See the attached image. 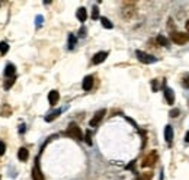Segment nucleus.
I'll return each instance as SVG.
<instances>
[{
	"instance_id": "obj_1",
	"label": "nucleus",
	"mask_w": 189,
	"mask_h": 180,
	"mask_svg": "<svg viewBox=\"0 0 189 180\" xmlns=\"http://www.w3.org/2000/svg\"><path fill=\"white\" fill-rule=\"evenodd\" d=\"M66 134H67L68 137H72V138L77 139V141L83 139V134H82V129H80V126L76 125L74 122H72V124L68 125L67 131H66Z\"/></svg>"
},
{
	"instance_id": "obj_2",
	"label": "nucleus",
	"mask_w": 189,
	"mask_h": 180,
	"mask_svg": "<svg viewBox=\"0 0 189 180\" xmlns=\"http://www.w3.org/2000/svg\"><path fill=\"white\" fill-rule=\"evenodd\" d=\"M122 17L125 19H131L135 15V3L134 2H125L122 4Z\"/></svg>"
},
{
	"instance_id": "obj_3",
	"label": "nucleus",
	"mask_w": 189,
	"mask_h": 180,
	"mask_svg": "<svg viewBox=\"0 0 189 180\" xmlns=\"http://www.w3.org/2000/svg\"><path fill=\"white\" fill-rule=\"evenodd\" d=\"M170 39H172L175 44L177 45H183L189 41V34H185V32H172L170 34Z\"/></svg>"
},
{
	"instance_id": "obj_4",
	"label": "nucleus",
	"mask_w": 189,
	"mask_h": 180,
	"mask_svg": "<svg viewBox=\"0 0 189 180\" xmlns=\"http://www.w3.org/2000/svg\"><path fill=\"white\" fill-rule=\"evenodd\" d=\"M135 55H137V58H138L141 63H144V64H153V63H156V61H157V58H156V57L147 54V52H144V51H137V52H135Z\"/></svg>"
},
{
	"instance_id": "obj_5",
	"label": "nucleus",
	"mask_w": 189,
	"mask_h": 180,
	"mask_svg": "<svg viewBox=\"0 0 189 180\" xmlns=\"http://www.w3.org/2000/svg\"><path fill=\"white\" fill-rule=\"evenodd\" d=\"M156 161H157V153H156V151H151L150 154L146 155L143 158L141 166H143V167H153L156 164Z\"/></svg>"
},
{
	"instance_id": "obj_6",
	"label": "nucleus",
	"mask_w": 189,
	"mask_h": 180,
	"mask_svg": "<svg viewBox=\"0 0 189 180\" xmlns=\"http://www.w3.org/2000/svg\"><path fill=\"white\" fill-rule=\"evenodd\" d=\"M106 115V109H101V110H97L95 113V116L90 119V126H97L99 125V122L103 119V116Z\"/></svg>"
},
{
	"instance_id": "obj_7",
	"label": "nucleus",
	"mask_w": 189,
	"mask_h": 180,
	"mask_svg": "<svg viewBox=\"0 0 189 180\" xmlns=\"http://www.w3.org/2000/svg\"><path fill=\"white\" fill-rule=\"evenodd\" d=\"M106 57H108V52H105V51H101V52H97V54L93 57L92 63L93 64H101V63H103V61L106 60Z\"/></svg>"
},
{
	"instance_id": "obj_8",
	"label": "nucleus",
	"mask_w": 189,
	"mask_h": 180,
	"mask_svg": "<svg viewBox=\"0 0 189 180\" xmlns=\"http://www.w3.org/2000/svg\"><path fill=\"white\" fill-rule=\"evenodd\" d=\"M48 100H50V103L52 106L57 105V103H58V100H60V93L57 92V90H51L50 95H48Z\"/></svg>"
},
{
	"instance_id": "obj_9",
	"label": "nucleus",
	"mask_w": 189,
	"mask_h": 180,
	"mask_svg": "<svg viewBox=\"0 0 189 180\" xmlns=\"http://www.w3.org/2000/svg\"><path fill=\"white\" fill-rule=\"evenodd\" d=\"M164 97H166L169 105H173L175 103V93H173L172 89H169V87L164 89Z\"/></svg>"
},
{
	"instance_id": "obj_10",
	"label": "nucleus",
	"mask_w": 189,
	"mask_h": 180,
	"mask_svg": "<svg viewBox=\"0 0 189 180\" xmlns=\"http://www.w3.org/2000/svg\"><path fill=\"white\" fill-rule=\"evenodd\" d=\"M164 138H166V141H167L169 144L173 141V128L170 125H167L164 128Z\"/></svg>"
},
{
	"instance_id": "obj_11",
	"label": "nucleus",
	"mask_w": 189,
	"mask_h": 180,
	"mask_svg": "<svg viewBox=\"0 0 189 180\" xmlns=\"http://www.w3.org/2000/svg\"><path fill=\"white\" fill-rule=\"evenodd\" d=\"M92 86H93V77L92 75H86L84 77V80H83V90H90L92 89Z\"/></svg>"
},
{
	"instance_id": "obj_12",
	"label": "nucleus",
	"mask_w": 189,
	"mask_h": 180,
	"mask_svg": "<svg viewBox=\"0 0 189 180\" xmlns=\"http://www.w3.org/2000/svg\"><path fill=\"white\" fill-rule=\"evenodd\" d=\"M32 179H34V180H45V179H44V176H42L41 170H39V166H38V163L35 164L34 170H32Z\"/></svg>"
},
{
	"instance_id": "obj_13",
	"label": "nucleus",
	"mask_w": 189,
	"mask_h": 180,
	"mask_svg": "<svg viewBox=\"0 0 189 180\" xmlns=\"http://www.w3.org/2000/svg\"><path fill=\"white\" fill-rule=\"evenodd\" d=\"M15 73H16V70H15V66H13V64H7V66H6V68H4V74L12 79V77H15Z\"/></svg>"
},
{
	"instance_id": "obj_14",
	"label": "nucleus",
	"mask_w": 189,
	"mask_h": 180,
	"mask_svg": "<svg viewBox=\"0 0 189 180\" xmlns=\"http://www.w3.org/2000/svg\"><path fill=\"white\" fill-rule=\"evenodd\" d=\"M77 17H79L80 22H84L86 19H87V12H86V9L84 7H80L79 10H77Z\"/></svg>"
},
{
	"instance_id": "obj_15",
	"label": "nucleus",
	"mask_w": 189,
	"mask_h": 180,
	"mask_svg": "<svg viewBox=\"0 0 189 180\" xmlns=\"http://www.w3.org/2000/svg\"><path fill=\"white\" fill-rule=\"evenodd\" d=\"M17 157H19V160H21V161H26V160H28V157H29V153H28V150H26V148H21V150H19V153H17Z\"/></svg>"
},
{
	"instance_id": "obj_16",
	"label": "nucleus",
	"mask_w": 189,
	"mask_h": 180,
	"mask_svg": "<svg viewBox=\"0 0 189 180\" xmlns=\"http://www.w3.org/2000/svg\"><path fill=\"white\" fill-rule=\"evenodd\" d=\"M101 22H102V26L106 28V29H112V28H113L112 22H111L108 17H101Z\"/></svg>"
},
{
	"instance_id": "obj_17",
	"label": "nucleus",
	"mask_w": 189,
	"mask_h": 180,
	"mask_svg": "<svg viewBox=\"0 0 189 180\" xmlns=\"http://www.w3.org/2000/svg\"><path fill=\"white\" fill-rule=\"evenodd\" d=\"M151 179H153V173H141L137 177V180H151Z\"/></svg>"
},
{
	"instance_id": "obj_18",
	"label": "nucleus",
	"mask_w": 189,
	"mask_h": 180,
	"mask_svg": "<svg viewBox=\"0 0 189 180\" xmlns=\"http://www.w3.org/2000/svg\"><path fill=\"white\" fill-rule=\"evenodd\" d=\"M157 42H159L162 46H166V48L169 46V41L164 36H162V35H159V36H157Z\"/></svg>"
},
{
	"instance_id": "obj_19",
	"label": "nucleus",
	"mask_w": 189,
	"mask_h": 180,
	"mask_svg": "<svg viewBox=\"0 0 189 180\" xmlns=\"http://www.w3.org/2000/svg\"><path fill=\"white\" fill-rule=\"evenodd\" d=\"M9 51V45H7V42H0V54L4 55L6 52Z\"/></svg>"
},
{
	"instance_id": "obj_20",
	"label": "nucleus",
	"mask_w": 189,
	"mask_h": 180,
	"mask_svg": "<svg viewBox=\"0 0 189 180\" xmlns=\"http://www.w3.org/2000/svg\"><path fill=\"white\" fill-rule=\"evenodd\" d=\"M74 45H76V36L74 35H68V48L72 50V48H74Z\"/></svg>"
},
{
	"instance_id": "obj_21",
	"label": "nucleus",
	"mask_w": 189,
	"mask_h": 180,
	"mask_svg": "<svg viewBox=\"0 0 189 180\" xmlns=\"http://www.w3.org/2000/svg\"><path fill=\"white\" fill-rule=\"evenodd\" d=\"M60 112H61V110H57V112L51 113L50 116H47V118H45V121H47V122H51V121H52V119H55V118L58 116V115H60Z\"/></svg>"
},
{
	"instance_id": "obj_22",
	"label": "nucleus",
	"mask_w": 189,
	"mask_h": 180,
	"mask_svg": "<svg viewBox=\"0 0 189 180\" xmlns=\"http://www.w3.org/2000/svg\"><path fill=\"white\" fill-rule=\"evenodd\" d=\"M13 83H15V77H12V79H9L6 83H4V89H10L13 86Z\"/></svg>"
},
{
	"instance_id": "obj_23",
	"label": "nucleus",
	"mask_w": 189,
	"mask_h": 180,
	"mask_svg": "<svg viewBox=\"0 0 189 180\" xmlns=\"http://www.w3.org/2000/svg\"><path fill=\"white\" fill-rule=\"evenodd\" d=\"M97 17H99V9L95 6L93 7V12H92V19H97Z\"/></svg>"
},
{
	"instance_id": "obj_24",
	"label": "nucleus",
	"mask_w": 189,
	"mask_h": 180,
	"mask_svg": "<svg viewBox=\"0 0 189 180\" xmlns=\"http://www.w3.org/2000/svg\"><path fill=\"white\" fill-rule=\"evenodd\" d=\"M84 141L89 144V145H92V139H90V131L86 132V137H84Z\"/></svg>"
},
{
	"instance_id": "obj_25",
	"label": "nucleus",
	"mask_w": 189,
	"mask_h": 180,
	"mask_svg": "<svg viewBox=\"0 0 189 180\" xmlns=\"http://www.w3.org/2000/svg\"><path fill=\"white\" fill-rule=\"evenodd\" d=\"M170 116H172V118L179 116V109H172V110H170Z\"/></svg>"
},
{
	"instance_id": "obj_26",
	"label": "nucleus",
	"mask_w": 189,
	"mask_h": 180,
	"mask_svg": "<svg viewBox=\"0 0 189 180\" xmlns=\"http://www.w3.org/2000/svg\"><path fill=\"white\" fill-rule=\"evenodd\" d=\"M4 151H6V145H4L3 141H0V155H3Z\"/></svg>"
},
{
	"instance_id": "obj_27",
	"label": "nucleus",
	"mask_w": 189,
	"mask_h": 180,
	"mask_svg": "<svg viewBox=\"0 0 189 180\" xmlns=\"http://www.w3.org/2000/svg\"><path fill=\"white\" fill-rule=\"evenodd\" d=\"M183 86H185V87H188V86H189V75H186L185 80H183Z\"/></svg>"
},
{
	"instance_id": "obj_28",
	"label": "nucleus",
	"mask_w": 189,
	"mask_h": 180,
	"mask_svg": "<svg viewBox=\"0 0 189 180\" xmlns=\"http://www.w3.org/2000/svg\"><path fill=\"white\" fill-rule=\"evenodd\" d=\"M185 141H186V143H189V132H186V137H185Z\"/></svg>"
},
{
	"instance_id": "obj_29",
	"label": "nucleus",
	"mask_w": 189,
	"mask_h": 180,
	"mask_svg": "<svg viewBox=\"0 0 189 180\" xmlns=\"http://www.w3.org/2000/svg\"><path fill=\"white\" fill-rule=\"evenodd\" d=\"M186 31L189 32V21H186Z\"/></svg>"
},
{
	"instance_id": "obj_30",
	"label": "nucleus",
	"mask_w": 189,
	"mask_h": 180,
	"mask_svg": "<svg viewBox=\"0 0 189 180\" xmlns=\"http://www.w3.org/2000/svg\"><path fill=\"white\" fill-rule=\"evenodd\" d=\"M0 180H2V177H0Z\"/></svg>"
}]
</instances>
